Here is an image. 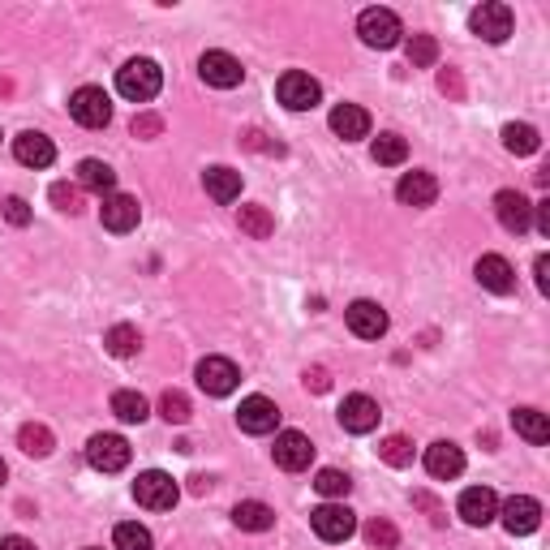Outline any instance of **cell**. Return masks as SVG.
Segmentation results:
<instances>
[{
    "mask_svg": "<svg viewBox=\"0 0 550 550\" xmlns=\"http://www.w3.org/2000/svg\"><path fill=\"white\" fill-rule=\"evenodd\" d=\"M159 86H164V69L155 61H147V56H138V61L117 69V91L125 99H134V104H151L159 95Z\"/></svg>",
    "mask_w": 550,
    "mask_h": 550,
    "instance_id": "6da1fadb",
    "label": "cell"
},
{
    "mask_svg": "<svg viewBox=\"0 0 550 550\" xmlns=\"http://www.w3.org/2000/svg\"><path fill=\"white\" fill-rule=\"evenodd\" d=\"M134 499L151 512H172L177 508V499H181V486L172 482L168 473L147 469V473H138V482H134Z\"/></svg>",
    "mask_w": 550,
    "mask_h": 550,
    "instance_id": "7a4b0ae2",
    "label": "cell"
},
{
    "mask_svg": "<svg viewBox=\"0 0 550 550\" xmlns=\"http://www.w3.org/2000/svg\"><path fill=\"white\" fill-rule=\"evenodd\" d=\"M69 117L82 129H104L112 121V99L99 91V86H78V91L69 95Z\"/></svg>",
    "mask_w": 550,
    "mask_h": 550,
    "instance_id": "3957f363",
    "label": "cell"
},
{
    "mask_svg": "<svg viewBox=\"0 0 550 550\" xmlns=\"http://www.w3.org/2000/svg\"><path fill=\"white\" fill-rule=\"evenodd\" d=\"M357 35H361V43H370V48H396L404 31H400V18L392 9L374 5V9H366L357 18Z\"/></svg>",
    "mask_w": 550,
    "mask_h": 550,
    "instance_id": "277c9868",
    "label": "cell"
},
{
    "mask_svg": "<svg viewBox=\"0 0 550 550\" xmlns=\"http://www.w3.org/2000/svg\"><path fill=\"white\" fill-rule=\"evenodd\" d=\"M310 525L323 542H349L357 533V516L344 508V503H323V508L310 512Z\"/></svg>",
    "mask_w": 550,
    "mask_h": 550,
    "instance_id": "5b68a950",
    "label": "cell"
},
{
    "mask_svg": "<svg viewBox=\"0 0 550 550\" xmlns=\"http://www.w3.org/2000/svg\"><path fill=\"white\" fill-rule=\"evenodd\" d=\"M469 26H473V35L477 39H486V43H503L512 35V9L508 5H499V0H486V5H477L469 13Z\"/></svg>",
    "mask_w": 550,
    "mask_h": 550,
    "instance_id": "8992f818",
    "label": "cell"
},
{
    "mask_svg": "<svg viewBox=\"0 0 550 550\" xmlns=\"http://www.w3.org/2000/svg\"><path fill=\"white\" fill-rule=\"evenodd\" d=\"M275 95H280V104L288 108V112H310L318 99H323V86H318L310 74H284L280 82H275Z\"/></svg>",
    "mask_w": 550,
    "mask_h": 550,
    "instance_id": "52a82bcc",
    "label": "cell"
},
{
    "mask_svg": "<svg viewBox=\"0 0 550 550\" xmlns=\"http://www.w3.org/2000/svg\"><path fill=\"white\" fill-rule=\"evenodd\" d=\"M241 383V370L228 357H202L198 361V387L207 396H233Z\"/></svg>",
    "mask_w": 550,
    "mask_h": 550,
    "instance_id": "ba28073f",
    "label": "cell"
},
{
    "mask_svg": "<svg viewBox=\"0 0 550 550\" xmlns=\"http://www.w3.org/2000/svg\"><path fill=\"white\" fill-rule=\"evenodd\" d=\"M271 452H275V465L284 473H301V469H310V460H314V443L301 430H280Z\"/></svg>",
    "mask_w": 550,
    "mask_h": 550,
    "instance_id": "9c48e42d",
    "label": "cell"
},
{
    "mask_svg": "<svg viewBox=\"0 0 550 550\" xmlns=\"http://www.w3.org/2000/svg\"><path fill=\"white\" fill-rule=\"evenodd\" d=\"M86 460H91V469H99V473H121L129 465V443L121 434H95V439L86 443Z\"/></svg>",
    "mask_w": 550,
    "mask_h": 550,
    "instance_id": "30bf717a",
    "label": "cell"
},
{
    "mask_svg": "<svg viewBox=\"0 0 550 550\" xmlns=\"http://www.w3.org/2000/svg\"><path fill=\"white\" fill-rule=\"evenodd\" d=\"M198 74H202V82H207V86L233 91V86H241L245 69H241V61H237L233 52H207V56L198 61Z\"/></svg>",
    "mask_w": 550,
    "mask_h": 550,
    "instance_id": "8fae6325",
    "label": "cell"
},
{
    "mask_svg": "<svg viewBox=\"0 0 550 550\" xmlns=\"http://www.w3.org/2000/svg\"><path fill=\"white\" fill-rule=\"evenodd\" d=\"M499 516H503V529H508L512 538H525V533H533L542 525V503L529 499V495H512L499 508Z\"/></svg>",
    "mask_w": 550,
    "mask_h": 550,
    "instance_id": "7c38bea8",
    "label": "cell"
},
{
    "mask_svg": "<svg viewBox=\"0 0 550 550\" xmlns=\"http://www.w3.org/2000/svg\"><path fill=\"white\" fill-rule=\"evenodd\" d=\"M495 215H499V224L508 228V233H516V237L533 228V202L520 190H499L495 194Z\"/></svg>",
    "mask_w": 550,
    "mask_h": 550,
    "instance_id": "4fadbf2b",
    "label": "cell"
},
{
    "mask_svg": "<svg viewBox=\"0 0 550 550\" xmlns=\"http://www.w3.org/2000/svg\"><path fill=\"white\" fill-rule=\"evenodd\" d=\"M237 426L245 434H271L280 426V409L267 400V396H245L241 409H237Z\"/></svg>",
    "mask_w": 550,
    "mask_h": 550,
    "instance_id": "5bb4252c",
    "label": "cell"
},
{
    "mask_svg": "<svg viewBox=\"0 0 550 550\" xmlns=\"http://www.w3.org/2000/svg\"><path fill=\"white\" fill-rule=\"evenodd\" d=\"M99 220H104L108 233H129V228H138L142 207H138V198H129V194H108L104 207H99Z\"/></svg>",
    "mask_w": 550,
    "mask_h": 550,
    "instance_id": "9a60e30c",
    "label": "cell"
},
{
    "mask_svg": "<svg viewBox=\"0 0 550 550\" xmlns=\"http://www.w3.org/2000/svg\"><path fill=\"white\" fill-rule=\"evenodd\" d=\"M379 400H370V396H344L340 404V426L349 430V434H370L374 426H379Z\"/></svg>",
    "mask_w": 550,
    "mask_h": 550,
    "instance_id": "2e32d148",
    "label": "cell"
},
{
    "mask_svg": "<svg viewBox=\"0 0 550 550\" xmlns=\"http://www.w3.org/2000/svg\"><path fill=\"white\" fill-rule=\"evenodd\" d=\"M460 516H465V525H473V529L490 525V520L499 516L495 490H490V486H469L465 495H460Z\"/></svg>",
    "mask_w": 550,
    "mask_h": 550,
    "instance_id": "e0dca14e",
    "label": "cell"
},
{
    "mask_svg": "<svg viewBox=\"0 0 550 550\" xmlns=\"http://www.w3.org/2000/svg\"><path fill=\"white\" fill-rule=\"evenodd\" d=\"M344 318H349L353 336H361V340H379L387 331V310L379 301H353V306L344 310Z\"/></svg>",
    "mask_w": 550,
    "mask_h": 550,
    "instance_id": "ac0fdd59",
    "label": "cell"
},
{
    "mask_svg": "<svg viewBox=\"0 0 550 550\" xmlns=\"http://www.w3.org/2000/svg\"><path fill=\"white\" fill-rule=\"evenodd\" d=\"M426 473L439 477V482H452V477L465 473V452H460L456 443H447V439L430 443L426 447Z\"/></svg>",
    "mask_w": 550,
    "mask_h": 550,
    "instance_id": "d6986e66",
    "label": "cell"
},
{
    "mask_svg": "<svg viewBox=\"0 0 550 550\" xmlns=\"http://www.w3.org/2000/svg\"><path fill=\"white\" fill-rule=\"evenodd\" d=\"M473 275H477V284H482V288H490V293H512V288H516V271H512V263L503 254H482Z\"/></svg>",
    "mask_w": 550,
    "mask_h": 550,
    "instance_id": "ffe728a7",
    "label": "cell"
},
{
    "mask_svg": "<svg viewBox=\"0 0 550 550\" xmlns=\"http://www.w3.org/2000/svg\"><path fill=\"white\" fill-rule=\"evenodd\" d=\"M396 198L404 202V207H430L434 198H439V181L430 177V172H404L400 185H396Z\"/></svg>",
    "mask_w": 550,
    "mask_h": 550,
    "instance_id": "44dd1931",
    "label": "cell"
},
{
    "mask_svg": "<svg viewBox=\"0 0 550 550\" xmlns=\"http://www.w3.org/2000/svg\"><path fill=\"white\" fill-rule=\"evenodd\" d=\"M13 155H18V164H26V168H48L56 159V147H52V138L26 129V134L13 138Z\"/></svg>",
    "mask_w": 550,
    "mask_h": 550,
    "instance_id": "7402d4cb",
    "label": "cell"
},
{
    "mask_svg": "<svg viewBox=\"0 0 550 550\" xmlns=\"http://www.w3.org/2000/svg\"><path fill=\"white\" fill-rule=\"evenodd\" d=\"M331 129H336L344 142H357L370 134V112L357 104H340V108H331Z\"/></svg>",
    "mask_w": 550,
    "mask_h": 550,
    "instance_id": "603a6c76",
    "label": "cell"
},
{
    "mask_svg": "<svg viewBox=\"0 0 550 550\" xmlns=\"http://www.w3.org/2000/svg\"><path fill=\"white\" fill-rule=\"evenodd\" d=\"M78 190H91V194H112L117 190V172H112L104 159H82L78 164Z\"/></svg>",
    "mask_w": 550,
    "mask_h": 550,
    "instance_id": "cb8c5ba5",
    "label": "cell"
},
{
    "mask_svg": "<svg viewBox=\"0 0 550 550\" xmlns=\"http://www.w3.org/2000/svg\"><path fill=\"white\" fill-rule=\"evenodd\" d=\"M202 185H207V194L215 202H237L241 198V172H233V168H207L202 172Z\"/></svg>",
    "mask_w": 550,
    "mask_h": 550,
    "instance_id": "d4e9b609",
    "label": "cell"
},
{
    "mask_svg": "<svg viewBox=\"0 0 550 550\" xmlns=\"http://www.w3.org/2000/svg\"><path fill=\"white\" fill-rule=\"evenodd\" d=\"M233 525L245 529V533H267L275 525V512L267 508V503H258V499H245L233 508Z\"/></svg>",
    "mask_w": 550,
    "mask_h": 550,
    "instance_id": "484cf974",
    "label": "cell"
},
{
    "mask_svg": "<svg viewBox=\"0 0 550 550\" xmlns=\"http://www.w3.org/2000/svg\"><path fill=\"white\" fill-rule=\"evenodd\" d=\"M512 426H516L520 439H529V443H546L550 439V422H546V413H538V409H516Z\"/></svg>",
    "mask_w": 550,
    "mask_h": 550,
    "instance_id": "4316f807",
    "label": "cell"
},
{
    "mask_svg": "<svg viewBox=\"0 0 550 550\" xmlns=\"http://www.w3.org/2000/svg\"><path fill=\"white\" fill-rule=\"evenodd\" d=\"M503 147H508L512 155H533L542 147V138H538V129L533 125H503Z\"/></svg>",
    "mask_w": 550,
    "mask_h": 550,
    "instance_id": "83f0119b",
    "label": "cell"
},
{
    "mask_svg": "<svg viewBox=\"0 0 550 550\" xmlns=\"http://www.w3.org/2000/svg\"><path fill=\"white\" fill-rule=\"evenodd\" d=\"M104 344H108V353H112V357H134V353L142 349V336H138V327L117 323V327H108Z\"/></svg>",
    "mask_w": 550,
    "mask_h": 550,
    "instance_id": "f1b7e54d",
    "label": "cell"
},
{
    "mask_svg": "<svg viewBox=\"0 0 550 550\" xmlns=\"http://www.w3.org/2000/svg\"><path fill=\"white\" fill-rule=\"evenodd\" d=\"M18 447H22L26 456L43 460V456H52L56 439H52V430H48V426H22V430H18Z\"/></svg>",
    "mask_w": 550,
    "mask_h": 550,
    "instance_id": "f546056e",
    "label": "cell"
},
{
    "mask_svg": "<svg viewBox=\"0 0 550 550\" xmlns=\"http://www.w3.org/2000/svg\"><path fill=\"white\" fill-rule=\"evenodd\" d=\"M112 413L121 417V422H129V426H138V422H147V396L142 392H117L112 396Z\"/></svg>",
    "mask_w": 550,
    "mask_h": 550,
    "instance_id": "4dcf8cb0",
    "label": "cell"
},
{
    "mask_svg": "<svg viewBox=\"0 0 550 550\" xmlns=\"http://www.w3.org/2000/svg\"><path fill=\"white\" fill-rule=\"evenodd\" d=\"M237 220H241V233H250L254 241H267V237L275 233L271 211H267V207H258V202H254V207H241Z\"/></svg>",
    "mask_w": 550,
    "mask_h": 550,
    "instance_id": "1f68e13d",
    "label": "cell"
},
{
    "mask_svg": "<svg viewBox=\"0 0 550 550\" xmlns=\"http://www.w3.org/2000/svg\"><path fill=\"white\" fill-rule=\"evenodd\" d=\"M112 546L117 550H155V538L138 520H125V525H117V533H112Z\"/></svg>",
    "mask_w": 550,
    "mask_h": 550,
    "instance_id": "d6a6232c",
    "label": "cell"
},
{
    "mask_svg": "<svg viewBox=\"0 0 550 550\" xmlns=\"http://www.w3.org/2000/svg\"><path fill=\"white\" fill-rule=\"evenodd\" d=\"M409 159V142L400 134H379L374 138V164H404Z\"/></svg>",
    "mask_w": 550,
    "mask_h": 550,
    "instance_id": "836d02e7",
    "label": "cell"
},
{
    "mask_svg": "<svg viewBox=\"0 0 550 550\" xmlns=\"http://www.w3.org/2000/svg\"><path fill=\"white\" fill-rule=\"evenodd\" d=\"M314 490H318L323 499H344V495L353 490V482H349V473H340V469H318Z\"/></svg>",
    "mask_w": 550,
    "mask_h": 550,
    "instance_id": "e575fe53",
    "label": "cell"
},
{
    "mask_svg": "<svg viewBox=\"0 0 550 550\" xmlns=\"http://www.w3.org/2000/svg\"><path fill=\"white\" fill-rule=\"evenodd\" d=\"M159 413H164V422H172V426H185L194 417V409H190V396L185 392H164L159 396Z\"/></svg>",
    "mask_w": 550,
    "mask_h": 550,
    "instance_id": "d590c367",
    "label": "cell"
},
{
    "mask_svg": "<svg viewBox=\"0 0 550 550\" xmlns=\"http://www.w3.org/2000/svg\"><path fill=\"white\" fill-rule=\"evenodd\" d=\"M379 456H383L392 469H404V465H413V443L404 439V434H392V439L379 443Z\"/></svg>",
    "mask_w": 550,
    "mask_h": 550,
    "instance_id": "8d00e7d4",
    "label": "cell"
},
{
    "mask_svg": "<svg viewBox=\"0 0 550 550\" xmlns=\"http://www.w3.org/2000/svg\"><path fill=\"white\" fill-rule=\"evenodd\" d=\"M439 61V43H434V35H413L409 39V65L413 69H426Z\"/></svg>",
    "mask_w": 550,
    "mask_h": 550,
    "instance_id": "74e56055",
    "label": "cell"
},
{
    "mask_svg": "<svg viewBox=\"0 0 550 550\" xmlns=\"http://www.w3.org/2000/svg\"><path fill=\"white\" fill-rule=\"evenodd\" d=\"M366 542H370V546H379V550H396L400 533H396L392 520H370V525H366Z\"/></svg>",
    "mask_w": 550,
    "mask_h": 550,
    "instance_id": "f35d334b",
    "label": "cell"
},
{
    "mask_svg": "<svg viewBox=\"0 0 550 550\" xmlns=\"http://www.w3.org/2000/svg\"><path fill=\"white\" fill-rule=\"evenodd\" d=\"M52 202H56L61 211L78 215V211H82V190H78V185H69V181H56V185H52Z\"/></svg>",
    "mask_w": 550,
    "mask_h": 550,
    "instance_id": "ab89813d",
    "label": "cell"
},
{
    "mask_svg": "<svg viewBox=\"0 0 550 550\" xmlns=\"http://www.w3.org/2000/svg\"><path fill=\"white\" fill-rule=\"evenodd\" d=\"M134 138H159L164 134V117H155V112H142V117H134Z\"/></svg>",
    "mask_w": 550,
    "mask_h": 550,
    "instance_id": "60d3db41",
    "label": "cell"
},
{
    "mask_svg": "<svg viewBox=\"0 0 550 550\" xmlns=\"http://www.w3.org/2000/svg\"><path fill=\"white\" fill-rule=\"evenodd\" d=\"M5 220H9V224H18V228H22V224H31V207H26L22 198H9V202H5Z\"/></svg>",
    "mask_w": 550,
    "mask_h": 550,
    "instance_id": "b9f144b4",
    "label": "cell"
},
{
    "mask_svg": "<svg viewBox=\"0 0 550 550\" xmlns=\"http://www.w3.org/2000/svg\"><path fill=\"white\" fill-rule=\"evenodd\" d=\"M306 387H310V392H327V387H331V379H327V370H323V366H314V370H306Z\"/></svg>",
    "mask_w": 550,
    "mask_h": 550,
    "instance_id": "7bdbcfd3",
    "label": "cell"
},
{
    "mask_svg": "<svg viewBox=\"0 0 550 550\" xmlns=\"http://www.w3.org/2000/svg\"><path fill=\"white\" fill-rule=\"evenodd\" d=\"M533 220H538V233L550 237V198H542L538 207H533Z\"/></svg>",
    "mask_w": 550,
    "mask_h": 550,
    "instance_id": "ee69618b",
    "label": "cell"
},
{
    "mask_svg": "<svg viewBox=\"0 0 550 550\" xmlns=\"http://www.w3.org/2000/svg\"><path fill=\"white\" fill-rule=\"evenodd\" d=\"M533 271H538V288H542V293H550V258H546V254H538Z\"/></svg>",
    "mask_w": 550,
    "mask_h": 550,
    "instance_id": "f6af8a7d",
    "label": "cell"
},
{
    "mask_svg": "<svg viewBox=\"0 0 550 550\" xmlns=\"http://www.w3.org/2000/svg\"><path fill=\"white\" fill-rule=\"evenodd\" d=\"M0 550H35V542H26V538L13 533V538H0Z\"/></svg>",
    "mask_w": 550,
    "mask_h": 550,
    "instance_id": "bcb514c9",
    "label": "cell"
},
{
    "mask_svg": "<svg viewBox=\"0 0 550 550\" xmlns=\"http://www.w3.org/2000/svg\"><path fill=\"white\" fill-rule=\"evenodd\" d=\"M439 86H443V91H452V95H460V78L452 74V69H447V74H439Z\"/></svg>",
    "mask_w": 550,
    "mask_h": 550,
    "instance_id": "7dc6e473",
    "label": "cell"
},
{
    "mask_svg": "<svg viewBox=\"0 0 550 550\" xmlns=\"http://www.w3.org/2000/svg\"><path fill=\"white\" fill-rule=\"evenodd\" d=\"M190 490H194V495H207V490H211V477H190Z\"/></svg>",
    "mask_w": 550,
    "mask_h": 550,
    "instance_id": "c3c4849f",
    "label": "cell"
},
{
    "mask_svg": "<svg viewBox=\"0 0 550 550\" xmlns=\"http://www.w3.org/2000/svg\"><path fill=\"white\" fill-rule=\"evenodd\" d=\"M5 477H9V469H5V460H0V486H5Z\"/></svg>",
    "mask_w": 550,
    "mask_h": 550,
    "instance_id": "681fc988",
    "label": "cell"
},
{
    "mask_svg": "<svg viewBox=\"0 0 550 550\" xmlns=\"http://www.w3.org/2000/svg\"><path fill=\"white\" fill-rule=\"evenodd\" d=\"M86 550H95V546H86Z\"/></svg>",
    "mask_w": 550,
    "mask_h": 550,
    "instance_id": "f907efd6",
    "label": "cell"
}]
</instances>
